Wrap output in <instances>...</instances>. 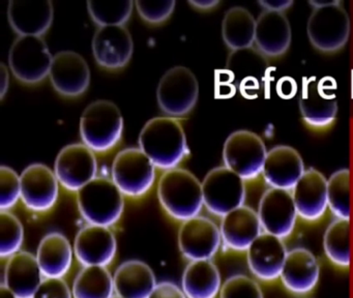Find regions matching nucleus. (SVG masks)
I'll list each match as a JSON object with an SVG mask.
<instances>
[{
  "instance_id": "ea45409f",
  "label": "nucleus",
  "mask_w": 353,
  "mask_h": 298,
  "mask_svg": "<svg viewBox=\"0 0 353 298\" xmlns=\"http://www.w3.org/2000/svg\"><path fill=\"white\" fill-rule=\"evenodd\" d=\"M32 298H74L72 288L63 279L46 277Z\"/></svg>"
},
{
  "instance_id": "4468645a",
  "label": "nucleus",
  "mask_w": 353,
  "mask_h": 298,
  "mask_svg": "<svg viewBox=\"0 0 353 298\" xmlns=\"http://www.w3.org/2000/svg\"><path fill=\"white\" fill-rule=\"evenodd\" d=\"M74 254L82 266L108 267L117 254V240L110 227L86 225L73 244Z\"/></svg>"
},
{
  "instance_id": "b1692460",
  "label": "nucleus",
  "mask_w": 353,
  "mask_h": 298,
  "mask_svg": "<svg viewBox=\"0 0 353 298\" xmlns=\"http://www.w3.org/2000/svg\"><path fill=\"white\" fill-rule=\"evenodd\" d=\"M292 30L284 12L265 10L256 19L255 48L266 57L286 53L290 47Z\"/></svg>"
},
{
  "instance_id": "473e14b6",
  "label": "nucleus",
  "mask_w": 353,
  "mask_h": 298,
  "mask_svg": "<svg viewBox=\"0 0 353 298\" xmlns=\"http://www.w3.org/2000/svg\"><path fill=\"white\" fill-rule=\"evenodd\" d=\"M266 56L260 53L257 49L237 50L232 51L229 56L227 66L231 70L232 74L241 78V88L257 89L259 87L258 77L255 74H261L263 77L266 70Z\"/></svg>"
},
{
  "instance_id": "e433bc0d",
  "label": "nucleus",
  "mask_w": 353,
  "mask_h": 298,
  "mask_svg": "<svg viewBox=\"0 0 353 298\" xmlns=\"http://www.w3.org/2000/svg\"><path fill=\"white\" fill-rule=\"evenodd\" d=\"M219 298H264V293L255 277L237 273L223 281Z\"/></svg>"
},
{
  "instance_id": "aec40b11",
  "label": "nucleus",
  "mask_w": 353,
  "mask_h": 298,
  "mask_svg": "<svg viewBox=\"0 0 353 298\" xmlns=\"http://www.w3.org/2000/svg\"><path fill=\"white\" fill-rule=\"evenodd\" d=\"M287 291L294 295L311 293L320 279V263L317 257L305 248L289 250L280 275Z\"/></svg>"
},
{
  "instance_id": "6e6552de",
  "label": "nucleus",
  "mask_w": 353,
  "mask_h": 298,
  "mask_svg": "<svg viewBox=\"0 0 353 298\" xmlns=\"http://www.w3.org/2000/svg\"><path fill=\"white\" fill-rule=\"evenodd\" d=\"M199 83L191 70L177 66L167 70L157 89L161 110L171 117L190 113L197 103Z\"/></svg>"
},
{
  "instance_id": "58836bf2",
  "label": "nucleus",
  "mask_w": 353,
  "mask_h": 298,
  "mask_svg": "<svg viewBox=\"0 0 353 298\" xmlns=\"http://www.w3.org/2000/svg\"><path fill=\"white\" fill-rule=\"evenodd\" d=\"M136 8L140 16L146 22L158 24L164 22L172 14L175 8V1H141L135 2Z\"/></svg>"
},
{
  "instance_id": "37998d69",
  "label": "nucleus",
  "mask_w": 353,
  "mask_h": 298,
  "mask_svg": "<svg viewBox=\"0 0 353 298\" xmlns=\"http://www.w3.org/2000/svg\"><path fill=\"white\" fill-rule=\"evenodd\" d=\"M9 70L5 64H0V97L1 99L5 97L8 89H9Z\"/></svg>"
},
{
  "instance_id": "bb28decb",
  "label": "nucleus",
  "mask_w": 353,
  "mask_h": 298,
  "mask_svg": "<svg viewBox=\"0 0 353 298\" xmlns=\"http://www.w3.org/2000/svg\"><path fill=\"white\" fill-rule=\"evenodd\" d=\"M113 281L115 295L121 298H148L158 284L152 267L137 259L119 264Z\"/></svg>"
},
{
  "instance_id": "0eeeda50",
  "label": "nucleus",
  "mask_w": 353,
  "mask_h": 298,
  "mask_svg": "<svg viewBox=\"0 0 353 298\" xmlns=\"http://www.w3.org/2000/svg\"><path fill=\"white\" fill-rule=\"evenodd\" d=\"M204 206L216 217H223L245 205V180L226 166L210 170L202 181Z\"/></svg>"
},
{
  "instance_id": "2eb2a0df",
  "label": "nucleus",
  "mask_w": 353,
  "mask_h": 298,
  "mask_svg": "<svg viewBox=\"0 0 353 298\" xmlns=\"http://www.w3.org/2000/svg\"><path fill=\"white\" fill-rule=\"evenodd\" d=\"M21 200L30 210H50L59 199V179L55 172L43 163H32L21 175Z\"/></svg>"
},
{
  "instance_id": "c03bdc74",
  "label": "nucleus",
  "mask_w": 353,
  "mask_h": 298,
  "mask_svg": "<svg viewBox=\"0 0 353 298\" xmlns=\"http://www.w3.org/2000/svg\"><path fill=\"white\" fill-rule=\"evenodd\" d=\"M189 3L194 8H200V10H210V8L218 6L219 1L218 0H192V1H189Z\"/></svg>"
},
{
  "instance_id": "9d476101",
  "label": "nucleus",
  "mask_w": 353,
  "mask_h": 298,
  "mask_svg": "<svg viewBox=\"0 0 353 298\" xmlns=\"http://www.w3.org/2000/svg\"><path fill=\"white\" fill-rule=\"evenodd\" d=\"M53 56L42 37H19L9 53V66L14 76L23 83L34 84L50 74Z\"/></svg>"
},
{
  "instance_id": "20e7f679",
  "label": "nucleus",
  "mask_w": 353,
  "mask_h": 298,
  "mask_svg": "<svg viewBox=\"0 0 353 298\" xmlns=\"http://www.w3.org/2000/svg\"><path fill=\"white\" fill-rule=\"evenodd\" d=\"M76 194L80 215L90 225L112 227L123 215L125 195L112 179L97 176Z\"/></svg>"
},
{
  "instance_id": "4c0bfd02",
  "label": "nucleus",
  "mask_w": 353,
  "mask_h": 298,
  "mask_svg": "<svg viewBox=\"0 0 353 298\" xmlns=\"http://www.w3.org/2000/svg\"><path fill=\"white\" fill-rule=\"evenodd\" d=\"M21 199V180L12 168L0 167V208L9 211Z\"/></svg>"
},
{
  "instance_id": "39448f33",
  "label": "nucleus",
  "mask_w": 353,
  "mask_h": 298,
  "mask_svg": "<svg viewBox=\"0 0 353 298\" xmlns=\"http://www.w3.org/2000/svg\"><path fill=\"white\" fill-rule=\"evenodd\" d=\"M123 118L112 101L99 99L90 103L80 119L82 141L98 152L112 149L123 136Z\"/></svg>"
},
{
  "instance_id": "c9c22d12",
  "label": "nucleus",
  "mask_w": 353,
  "mask_h": 298,
  "mask_svg": "<svg viewBox=\"0 0 353 298\" xmlns=\"http://www.w3.org/2000/svg\"><path fill=\"white\" fill-rule=\"evenodd\" d=\"M24 240L23 225L10 211L0 212V256L9 259L21 250Z\"/></svg>"
},
{
  "instance_id": "c85d7f7f",
  "label": "nucleus",
  "mask_w": 353,
  "mask_h": 298,
  "mask_svg": "<svg viewBox=\"0 0 353 298\" xmlns=\"http://www.w3.org/2000/svg\"><path fill=\"white\" fill-rule=\"evenodd\" d=\"M222 285V275L212 260L190 261L181 277L187 298L219 297Z\"/></svg>"
},
{
  "instance_id": "72a5a7b5",
  "label": "nucleus",
  "mask_w": 353,
  "mask_h": 298,
  "mask_svg": "<svg viewBox=\"0 0 353 298\" xmlns=\"http://www.w3.org/2000/svg\"><path fill=\"white\" fill-rule=\"evenodd\" d=\"M328 208L336 219H350L351 174L347 168L336 170L327 180Z\"/></svg>"
},
{
  "instance_id": "f704fd0d",
  "label": "nucleus",
  "mask_w": 353,
  "mask_h": 298,
  "mask_svg": "<svg viewBox=\"0 0 353 298\" xmlns=\"http://www.w3.org/2000/svg\"><path fill=\"white\" fill-rule=\"evenodd\" d=\"M131 0H100L88 2L90 18L99 26H123L133 12Z\"/></svg>"
},
{
  "instance_id": "393cba45",
  "label": "nucleus",
  "mask_w": 353,
  "mask_h": 298,
  "mask_svg": "<svg viewBox=\"0 0 353 298\" xmlns=\"http://www.w3.org/2000/svg\"><path fill=\"white\" fill-rule=\"evenodd\" d=\"M303 120L314 128L330 126L338 114V101L334 93L327 92L322 81L307 79L299 101Z\"/></svg>"
},
{
  "instance_id": "1a4fd4ad",
  "label": "nucleus",
  "mask_w": 353,
  "mask_h": 298,
  "mask_svg": "<svg viewBox=\"0 0 353 298\" xmlns=\"http://www.w3.org/2000/svg\"><path fill=\"white\" fill-rule=\"evenodd\" d=\"M112 180L125 196H143L156 179V166L141 148L119 151L112 163Z\"/></svg>"
},
{
  "instance_id": "a18cd8bd",
  "label": "nucleus",
  "mask_w": 353,
  "mask_h": 298,
  "mask_svg": "<svg viewBox=\"0 0 353 298\" xmlns=\"http://www.w3.org/2000/svg\"><path fill=\"white\" fill-rule=\"evenodd\" d=\"M0 298H18L11 290L8 289L5 285L0 287Z\"/></svg>"
},
{
  "instance_id": "2f4dec72",
  "label": "nucleus",
  "mask_w": 353,
  "mask_h": 298,
  "mask_svg": "<svg viewBox=\"0 0 353 298\" xmlns=\"http://www.w3.org/2000/svg\"><path fill=\"white\" fill-rule=\"evenodd\" d=\"M323 250L326 258L340 268L351 264L350 219H334L330 221L323 235Z\"/></svg>"
},
{
  "instance_id": "f257e3e1",
  "label": "nucleus",
  "mask_w": 353,
  "mask_h": 298,
  "mask_svg": "<svg viewBox=\"0 0 353 298\" xmlns=\"http://www.w3.org/2000/svg\"><path fill=\"white\" fill-rule=\"evenodd\" d=\"M139 145L156 167L166 171L176 168L189 153L185 130L171 116L148 120L140 132Z\"/></svg>"
},
{
  "instance_id": "f3484780",
  "label": "nucleus",
  "mask_w": 353,
  "mask_h": 298,
  "mask_svg": "<svg viewBox=\"0 0 353 298\" xmlns=\"http://www.w3.org/2000/svg\"><path fill=\"white\" fill-rule=\"evenodd\" d=\"M49 76L55 90L65 97H79L90 86V66L80 54L74 51L55 54Z\"/></svg>"
},
{
  "instance_id": "412c9836",
  "label": "nucleus",
  "mask_w": 353,
  "mask_h": 298,
  "mask_svg": "<svg viewBox=\"0 0 353 298\" xmlns=\"http://www.w3.org/2000/svg\"><path fill=\"white\" fill-rule=\"evenodd\" d=\"M222 244L233 252H247L263 233L257 210L243 205L222 217L220 225Z\"/></svg>"
},
{
  "instance_id": "79ce46f5",
  "label": "nucleus",
  "mask_w": 353,
  "mask_h": 298,
  "mask_svg": "<svg viewBox=\"0 0 353 298\" xmlns=\"http://www.w3.org/2000/svg\"><path fill=\"white\" fill-rule=\"evenodd\" d=\"M292 3L293 1H291V0H264V1H259V4L263 8V10L281 12H284V10L292 6Z\"/></svg>"
},
{
  "instance_id": "7c9ffc66",
  "label": "nucleus",
  "mask_w": 353,
  "mask_h": 298,
  "mask_svg": "<svg viewBox=\"0 0 353 298\" xmlns=\"http://www.w3.org/2000/svg\"><path fill=\"white\" fill-rule=\"evenodd\" d=\"M71 288L74 298H111L115 295L113 275L108 267L82 266Z\"/></svg>"
},
{
  "instance_id": "f8f14e48",
  "label": "nucleus",
  "mask_w": 353,
  "mask_h": 298,
  "mask_svg": "<svg viewBox=\"0 0 353 298\" xmlns=\"http://www.w3.org/2000/svg\"><path fill=\"white\" fill-rule=\"evenodd\" d=\"M262 230L282 239L294 231L297 213L291 190L270 188L262 194L257 209Z\"/></svg>"
},
{
  "instance_id": "cd10ccee",
  "label": "nucleus",
  "mask_w": 353,
  "mask_h": 298,
  "mask_svg": "<svg viewBox=\"0 0 353 298\" xmlns=\"http://www.w3.org/2000/svg\"><path fill=\"white\" fill-rule=\"evenodd\" d=\"M37 260L45 279H63L73 264L74 248L61 232H50L41 239L37 250Z\"/></svg>"
},
{
  "instance_id": "423d86ee",
  "label": "nucleus",
  "mask_w": 353,
  "mask_h": 298,
  "mask_svg": "<svg viewBox=\"0 0 353 298\" xmlns=\"http://www.w3.org/2000/svg\"><path fill=\"white\" fill-rule=\"evenodd\" d=\"M263 139L248 130L231 132L223 147V161L243 180H251L262 174L268 155Z\"/></svg>"
},
{
  "instance_id": "5701e85b",
  "label": "nucleus",
  "mask_w": 353,
  "mask_h": 298,
  "mask_svg": "<svg viewBox=\"0 0 353 298\" xmlns=\"http://www.w3.org/2000/svg\"><path fill=\"white\" fill-rule=\"evenodd\" d=\"M53 16L49 0H12L8 6L10 24L19 37H42L50 28Z\"/></svg>"
},
{
  "instance_id": "49530a36",
  "label": "nucleus",
  "mask_w": 353,
  "mask_h": 298,
  "mask_svg": "<svg viewBox=\"0 0 353 298\" xmlns=\"http://www.w3.org/2000/svg\"><path fill=\"white\" fill-rule=\"evenodd\" d=\"M111 298H121V297H119V296L114 295V296H113V297H111Z\"/></svg>"
},
{
  "instance_id": "9b49d317",
  "label": "nucleus",
  "mask_w": 353,
  "mask_h": 298,
  "mask_svg": "<svg viewBox=\"0 0 353 298\" xmlns=\"http://www.w3.org/2000/svg\"><path fill=\"white\" fill-rule=\"evenodd\" d=\"M177 242L181 255L189 261L212 260L223 246L220 227L201 215L183 221Z\"/></svg>"
},
{
  "instance_id": "dca6fc26",
  "label": "nucleus",
  "mask_w": 353,
  "mask_h": 298,
  "mask_svg": "<svg viewBox=\"0 0 353 298\" xmlns=\"http://www.w3.org/2000/svg\"><path fill=\"white\" fill-rule=\"evenodd\" d=\"M288 252L284 239L263 232L245 252L249 270L257 281H276Z\"/></svg>"
},
{
  "instance_id": "a211bd4d",
  "label": "nucleus",
  "mask_w": 353,
  "mask_h": 298,
  "mask_svg": "<svg viewBox=\"0 0 353 298\" xmlns=\"http://www.w3.org/2000/svg\"><path fill=\"white\" fill-rule=\"evenodd\" d=\"M92 47L96 61L108 70L123 68L134 51L133 39L125 26L99 27Z\"/></svg>"
},
{
  "instance_id": "ddd939ff",
  "label": "nucleus",
  "mask_w": 353,
  "mask_h": 298,
  "mask_svg": "<svg viewBox=\"0 0 353 298\" xmlns=\"http://www.w3.org/2000/svg\"><path fill=\"white\" fill-rule=\"evenodd\" d=\"M54 172L63 188L77 192L97 177L98 163L94 150L83 143L67 145L55 159Z\"/></svg>"
},
{
  "instance_id": "7ed1b4c3",
  "label": "nucleus",
  "mask_w": 353,
  "mask_h": 298,
  "mask_svg": "<svg viewBox=\"0 0 353 298\" xmlns=\"http://www.w3.org/2000/svg\"><path fill=\"white\" fill-rule=\"evenodd\" d=\"M313 6L307 23L312 45L319 51L336 52L344 47L350 35V17L342 2L310 1Z\"/></svg>"
},
{
  "instance_id": "6ab92c4d",
  "label": "nucleus",
  "mask_w": 353,
  "mask_h": 298,
  "mask_svg": "<svg viewBox=\"0 0 353 298\" xmlns=\"http://www.w3.org/2000/svg\"><path fill=\"white\" fill-rule=\"evenodd\" d=\"M305 171V163L296 149L278 145L268 151L262 175L270 188L292 190Z\"/></svg>"
},
{
  "instance_id": "a878e982",
  "label": "nucleus",
  "mask_w": 353,
  "mask_h": 298,
  "mask_svg": "<svg viewBox=\"0 0 353 298\" xmlns=\"http://www.w3.org/2000/svg\"><path fill=\"white\" fill-rule=\"evenodd\" d=\"M44 279L36 255L20 250L8 259L3 285L18 298H32Z\"/></svg>"
},
{
  "instance_id": "f03ea898",
  "label": "nucleus",
  "mask_w": 353,
  "mask_h": 298,
  "mask_svg": "<svg viewBox=\"0 0 353 298\" xmlns=\"http://www.w3.org/2000/svg\"><path fill=\"white\" fill-rule=\"evenodd\" d=\"M158 198L163 209L177 221L197 217L204 206L202 182L181 168L167 170L161 176Z\"/></svg>"
},
{
  "instance_id": "4be33fe9",
  "label": "nucleus",
  "mask_w": 353,
  "mask_h": 298,
  "mask_svg": "<svg viewBox=\"0 0 353 298\" xmlns=\"http://www.w3.org/2000/svg\"><path fill=\"white\" fill-rule=\"evenodd\" d=\"M327 178L315 168H307L291 192L299 217L316 221L328 208Z\"/></svg>"
},
{
  "instance_id": "a19ab883",
  "label": "nucleus",
  "mask_w": 353,
  "mask_h": 298,
  "mask_svg": "<svg viewBox=\"0 0 353 298\" xmlns=\"http://www.w3.org/2000/svg\"><path fill=\"white\" fill-rule=\"evenodd\" d=\"M148 298H187L181 287L172 281H164L157 284Z\"/></svg>"
},
{
  "instance_id": "c756f323",
  "label": "nucleus",
  "mask_w": 353,
  "mask_h": 298,
  "mask_svg": "<svg viewBox=\"0 0 353 298\" xmlns=\"http://www.w3.org/2000/svg\"><path fill=\"white\" fill-rule=\"evenodd\" d=\"M256 18L248 8L233 6L225 12L222 37L232 51L248 49L255 43Z\"/></svg>"
}]
</instances>
